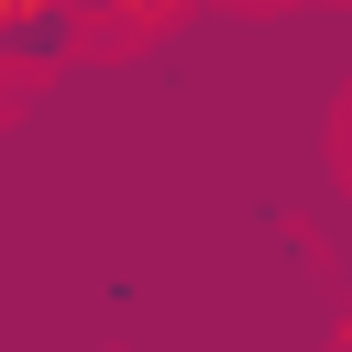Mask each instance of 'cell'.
I'll return each instance as SVG.
<instances>
[{
    "instance_id": "cell-4",
    "label": "cell",
    "mask_w": 352,
    "mask_h": 352,
    "mask_svg": "<svg viewBox=\"0 0 352 352\" xmlns=\"http://www.w3.org/2000/svg\"><path fill=\"white\" fill-rule=\"evenodd\" d=\"M341 352H352V330H341Z\"/></svg>"
},
{
    "instance_id": "cell-1",
    "label": "cell",
    "mask_w": 352,
    "mask_h": 352,
    "mask_svg": "<svg viewBox=\"0 0 352 352\" xmlns=\"http://www.w3.org/2000/svg\"><path fill=\"white\" fill-rule=\"evenodd\" d=\"M88 44V22L66 0H0V77H44Z\"/></svg>"
},
{
    "instance_id": "cell-2",
    "label": "cell",
    "mask_w": 352,
    "mask_h": 352,
    "mask_svg": "<svg viewBox=\"0 0 352 352\" xmlns=\"http://www.w3.org/2000/svg\"><path fill=\"white\" fill-rule=\"evenodd\" d=\"M66 11H77L88 33H99V22H132V0H66Z\"/></svg>"
},
{
    "instance_id": "cell-5",
    "label": "cell",
    "mask_w": 352,
    "mask_h": 352,
    "mask_svg": "<svg viewBox=\"0 0 352 352\" xmlns=\"http://www.w3.org/2000/svg\"><path fill=\"white\" fill-rule=\"evenodd\" d=\"M0 88H11V77H0Z\"/></svg>"
},
{
    "instance_id": "cell-3",
    "label": "cell",
    "mask_w": 352,
    "mask_h": 352,
    "mask_svg": "<svg viewBox=\"0 0 352 352\" xmlns=\"http://www.w3.org/2000/svg\"><path fill=\"white\" fill-rule=\"evenodd\" d=\"M132 11H176V0H132Z\"/></svg>"
}]
</instances>
